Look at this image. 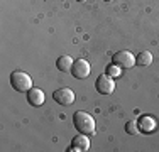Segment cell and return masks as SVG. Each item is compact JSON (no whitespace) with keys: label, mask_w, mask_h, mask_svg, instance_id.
<instances>
[{"label":"cell","mask_w":159,"mask_h":152,"mask_svg":"<svg viewBox=\"0 0 159 152\" xmlns=\"http://www.w3.org/2000/svg\"><path fill=\"white\" fill-rule=\"evenodd\" d=\"M78 2H85V0H78Z\"/></svg>","instance_id":"15"},{"label":"cell","mask_w":159,"mask_h":152,"mask_svg":"<svg viewBox=\"0 0 159 152\" xmlns=\"http://www.w3.org/2000/svg\"><path fill=\"white\" fill-rule=\"evenodd\" d=\"M135 63H137L139 66H149V64L152 63V54H151L149 51L139 52L137 58H135Z\"/></svg>","instance_id":"11"},{"label":"cell","mask_w":159,"mask_h":152,"mask_svg":"<svg viewBox=\"0 0 159 152\" xmlns=\"http://www.w3.org/2000/svg\"><path fill=\"white\" fill-rule=\"evenodd\" d=\"M120 73H122V68H119L117 64H113V63L107 68V74H110L112 78H115V76H120Z\"/></svg>","instance_id":"13"},{"label":"cell","mask_w":159,"mask_h":152,"mask_svg":"<svg viewBox=\"0 0 159 152\" xmlns=\"http://www.w3.org/2000/svg\"><path fill=\"white\" fill-rule=\"evenodd\" d=\"M52 100L61 106H70L75 101V93L70 88H59L52 93Z\"/></svg>","instance_id":"5"},{"label":"cell","mask_w":159,"mask_h":152,"mask_svg":"<svg viewBox=\"0 0 159 152\" xmlns=\"http://www.w3.org/2000/svg\"><path fill=\"white\" fill-rule=\"evenodd\" d=\"M95 88L100 95H112L115 90V81L110 74H100L95 81Z\"/></svg>","instance_id":"3"},{"label":"cell","mask_w":159,"mask_h":152,"mask_svg":"<svg viewBox=\"0 0 159 152\" xmlns=\"http://www.w3.org/2000/svg\"><path fill=\"white\" fill-rule=\"evenodd\" d=\"M125 132H127L129 135H137L139 132H141V130H139L137 122H132V120L127 122V123H125Z\"/></svg>","instance_id":"12"},{"label":"cell","mask_w":159,"mask_h":152,"mask_svg":"<svg viewBox=\"0 0 159 152\" xmlns=\"http://www.w3.org/2000/svg\"><path fill=\"white\" fill-rule=\"evenodd\" d=\"M73 123L76 127V130L80 134L85 135H93L95 134V120L90 113L86 112H75L73 115Z\"/></svg>","instance_id":"1"},{"label":"cell","mask_w":159,"mask_h":152,"mask_svg":"<svg viewBox=\"0 0 159 152\" xmlns=\"http://www.w3.org/2000/svg\"><path fill=\"white\" fill-rule=\"evenodd\" d=\"M27 101H29V105H32V106H41L44 103V100H46V96H44V91L43 90H39V88H31L27 91Z\"/></svg>","instance_id":"7"},{"label":"cell","mask_w":159,"mask_h":152,"mask_svg":"<svg viewBox=\"0 0 159 152\" xmlns=\"http://www.w3.org/2000/svg\"><path fill=\"white\" fill-rule=\"evenodd\" d=\"M113 64H117L119 68H122V69H129V68H132L135 64V58L134 54H132L130 51H119L113 54Z\"/></svg>","instance_id":"4"},{"label":"cell","mask_w":159,"mask_h":152,"mask_svg":"<svg viewBox=\"0 0 159 152\" xmlns=\"http://www.w3.org/2000/svg\"><path fill=\"white\" fill-rule=\"evenodd\" d=\"M105 2H112V0H105Z\"/></svg>","instance_id":"14"},{"label":"cell","mask_w":159,"mask_h":152,"mask_svg":"<svg viewBox=\"0 0 159 152\" xmlns=\"http://www.w3.org/2000/svg\"><path fill=\"white\" fill-rule=\"evenodd\" d=\"M71 145L75 147L76 150H88L90 149V137L81 134V135H76L71 142Z\"/></svg>","instance_id":"8"},{"label":"cell","mask_w":159,"mask_h":152,"mask_svg":"<svg viewBox=\"0 0 159 152\" xmlns=\"http://www.w3.org/2000/svg\"><path fill=\"white\" fill-rule=\"evenodd\" d=\"M90 71H92V66L86 59H76L73 63V68H71V73L76 79H85L90 76Z\"/></svg>","instance_id":"6"},{"label":"cell","mask_w":159,"mask_h":152,"mask_svg":"<svg viewBox=\"0 0 159 152\" xmlns=\"http://www.w3.org/2000/svg\"><path fill=\"white\" fill-rule=\"evenodd\" d=\"M73 58L68 54L61 56V58H58V61H56V68H58L59 71H71V68H73Z\"/></svg>","instance_id":"10"},{"label":"cell","mask_w":159,"mask_h":152,"mask_svg":"<svg viewBox=\"0 0 159 152\" xmlns=\"http://www.w3.org/2000/svg\"><path fill=\"white\" fill-rule=\"evenodd\" d=\"M10 85H12V88L16 91H19V93H27V91L32 88V79L27 73L17 69V71H12V73H10Z\"/></svg>","instance_id":"2"},{"label":"cell","mask_w":159,"mask_h":152,"mask_svg":"<svg viewBox=\"0 0 159 152\" xmlns=\"http://www.w3.org/2000/svg\"><path fill=\"white\" fill-rule=\"evenodd\" d=\"M137 125H139V130H142V132H152V130H156L157 122L154 120L152 117H142V118L137 122Z\"/></svg>","instance_id":"9"}]
</instances>
